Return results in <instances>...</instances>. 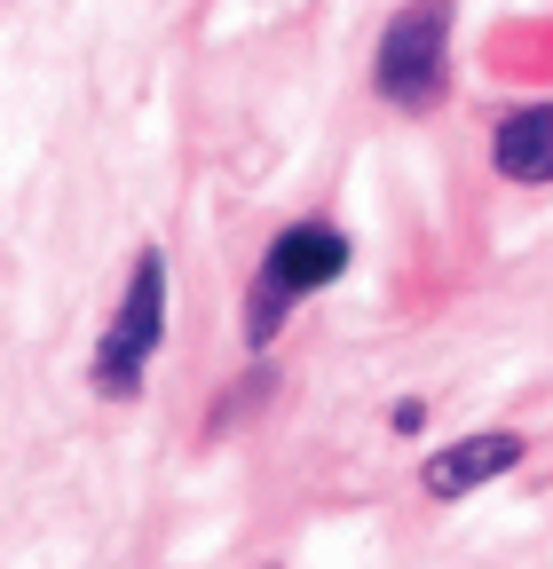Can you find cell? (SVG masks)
<instances>
[{
  "label": "cell",
  "mask_w": 553,
  "mask_h": 569,
  "mask_svg": "<svg viewBox=\"0 0 553 569\" xmlns=\"http://www.w3.org/2000/svg\"><path fill=\"white\" fill-rule=\"evenodd\" d=\"M349 277V238H340L332 222H293L276 230L261 269H253V293H245V348H276V332H285V317L324 293V284Z\"/></svg>",
  "instance_id": "1"
},
{
  "label": "cell",
  "mask_w": 553,
  "mask_h": 569,
  "mask_svg": "<svg viewBox=\"0 0 553 569\" xmlns=\"http://www.w3.org/2000/svg\"><path fill=\"white\" fill-rule=\"evenodd\" d=\"M159 340H167V253H159V246H143V253H134V269H127V293H119V309H111L103 340H95L88 380H95L111 403H127L134 388H143Z\"/></svg>",
  "instance_id": "2"
},
{
  "label": "cell",
  "mask_w": 553,
  "mask_h": 569,
  "mask_svg": "<svg viewBox=\"0 0 553 569\" xmlns=\"http://www.w3.org/2000/svg\"><path fill=\"white\" fill-rule=\"evenodd\" d=\"M372 88L395 111H435L451 88V0H411V9L380 32Z\"/></svg>",
  "instance_id": "3"
},
{
  "label": "cell",
  "mask_w": 553,
  "mask_h": 569,
  "mask_svg": "<svg viewBox=\"0 0 553 569\" xmlns=\"http://www.w3.org/2000/svg\"><path fill=\"white\" fill-rule=\"evenodd\" d=\"M522 459H530V443L514 436V427H482V436H459V443H443V451L420 467V490H428V498H466V490L499 482V475L522 467Z\"/></svg>",
  "instance_id": "4"
},
{
  "label": "cell",
  "mask_w": 553,
  "mask_h": 569,
  "mask_svg": "<svg viewBox=\"0 0 553 569\" xmlns=\"http://www.w3.org/2000/svg\"><path fill=\"white\" fill-rule=\"evenodd\" d=\"M491 167L506 182H553V103H522L491 134Z\"/></svg>",
  "instance_id": "5"
},
{
  "label": "cell",
  "mask_w": 553,
  "mask_h": 569,
  "mask_svg": "<svg viewBox=\"0 0 553 569\" xmlns=\"http://www.w3.org/2000/svg\"><path fill=\"white\" fill-rule=\"evenodd\" d=\"M420 419H428V403H411V396L388 411V427H395V436H420Z\"/></svg>",
  "instance_id": "6"
}]
</instances>
